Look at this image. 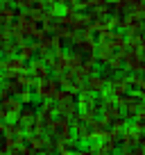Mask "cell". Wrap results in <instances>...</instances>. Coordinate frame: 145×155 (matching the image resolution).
Masks as SVG:
<instances>
[{
    "label": "cell",
    "mask_w": 145,
    "mask_h": 155,
    "mask_svg": "<svg viewBox=\"0 0 145 155\" xmlns=\"http://www.w3.org/2000/svg\"><path fill=\"white\" fill-rule=\"evenodd\" d=\"M29 64L23 62L20 57H2L0 59V73H2V80H14V78L23 75V73H27Z\"/></svg>",
    "instance_id": "obj_1"
},
{
    "label": "cell",
    "mask_w": 145,
    "mask_h": 155,
    "mask_svg": "<svg viewBox=\"0 0 145 155\" xmlns=\"http://www.w3.org/2000/svg\"><path fill=\"white\" fill-rule=\"evenodd\" d=\"M20 112H23V105H20L18 98H5V101H0V121L2 123H16Z\"/></svg>",
    "instance_id": "obj_2"
},
{
    "label": "cell",
    "mask_w": 145,
    "mask_h": 155,
    "mask_svg": "<svg viewBox=\"0 0 145 155\" xmlns=\"http://www.w3.org/2000/svg\"><path fill=\"white\" fill-rule=\"evenodd\" d=\"M59 89L61 87H59L57 78H48V80H43V82H36L32 91L36 94V98H39L41 103H45V101H54V96H57Z\"/></svg>",
    "instance_id": "obj_3"
},
{
    "label": "cell",
    "mask_w": 145,
    "mask_h": 155,
    "mask_svg": "<svg viewBox=\"0 0 145 155\" xmlns=\"http://www.w3.org/2000/svg\"><path fill=\"white\" fill-rule=\"evenodd\" d=\"M120 119H125V116H122V110L118 107V103H102L100 121L104 123V126H113V123L120 121Z\"/></svg>",
    "instance_id": "obj_4"
},
{
    "label": "cell",
    "mask_w": 145,
    "mask_h": 155,
    "mask_svg": "<svg viewBox=\"0 0 145 155\" xmlns=\"http://www.w3.org/2000/svg\"><path fill=\"white\" fill-rule=\"evenodd\" d=\"M143 135H145V132L136 130V128L129 123V126L122 130V135H120V146H127V148H136V146H140V139H143Z\"/></svg>",
    "instance_id": "obj_5"
},
{
    "label": "cell",
    "mask_w": 145,
    "mask_h": 155,
    "mask_svg": "<svg viewBox=\"0 0 145 155\" xmlns=\"http://www.w3.org/2000/svg\"><path fill=\"white\" fill-rule=\"evenodd\" d=\"M16 16H18V12L11 2H0V30L11 28L16 23Z\"/></svg>",
    "instance_id": "obj_6"
},
{
    "label": "cell",
    "mask_w": 145,
    "mask_h": 155,
    "mask_svg": "<svg viewBox=\"0 0 145 155\" xmlns=\"http://www.w3.org/2000/svg\"><path fill=\"white\" fill-rule=\"evenodd\" d=\"M27 73L34 78V82H43V80L50 78V68H48V64H45L43 59H34V62H29Z\"/></svg>",
    "instance_id": "obj_7"
},
{
    "label": "cell",
    "mask_w": 145,
    "mask_h": 155,
    "mask_svg": "<svg viewBox=\"0 0 145 155\" xmlns=\"http://www.w3.org/2000/svg\"><path fill=\"white\" fill-rule=\"evenodd\" d=\"M106 80L102 75H93V78H88L86 80V84H84V89L82 91H86V94H93V96H95V94H104V89H106Z\"/></svg>",
    "instance_id": "obj_8"
},
{
    "label": "cell",
    "mask_w": 145,
    "mask_h": 155,
    "mask_svg": "<svg viewBox=\"0 0 145 155\" xmlns=\"http://www.w3.org/2000/svg\"><path fill=\"white\" fill-rule=\"evenodd\" d=\"M116 55H118V50L113 48V46L109 44V41H106V44H100V48H97L95 57H97V62H100V64H104V66H106V64L111 62V59L116 57Z\"/></svg>",
    "instance_id": "obj_9"
},
{
    "label": "cell",
    "mask_w": 145,
    "mask_h": 155,
    "mask_svg": "<svg viewBox=\"0 0 145 155\" xmlns=\"http://www.w3.org/2000/svg\"><path fill=\"white\" fill-rule=\"evenodd\" d=\"M25 141H27V148L32 150L34 155L43 153L45 146H48V137H45V135L43 137H41V135H27V139H25Z\"/></svg>",
    "instance_id": "obj_10"
},
{
    "label": "cell",
    "mask_w": 145,
    "mask_h": 155,
    "mask_svg": "<svg viewBox=\"0 0 145 155\" xmlns=\"http://www.w3.org/2000/svg\"><path fill=\"white\" fill-rule=\"evenodd\" d=\"M36 53H39V44H23L18 48V57L23 62H34L36 59Z\"/></svg>",
    "instance_id": "obj_11"
},
{
    "label": "cell",
    "mask_w": 145,
    "mask_h": 155,
    "mask_svg": "<svg viewBox=\"0 0 145 155\" xmlns=\"http://www.w3.org/2000/svg\"><path fill=\"white\" fill-rule=\"evenodd\" d=\"M68 64H70V71H79V68L84 66V55L77 53V50L68 53Z\"/></svg>",
    "instance_id": "obj_12"
},
{
    "label": "cell",
    "mask_w": 145,
    "mask_h": 155,
    "mask_svg": "<svg viewBox=\"0 0 145 155\" xmlns=\"http://www.w3.org/2000/svg\"><path fill=\"white\" fill-rule=\"evenodd\" d=\"M72 130H75V139H82V141H91V128L86 126V123H79V126H72Z\"/></svg>",
    "instance_id": "obj_13"
},
{
    "label": "cell",
    "mask_w": 145,
    "mask_h": 155,
    "mask_svg": "<svg viewBox=\"0 0 145 155\" xmlns=\"http://www.w3.org/2000/svg\"><path fill=\"white\" fill-rule=\"evenodd\" d=\"M18 48H20V46L11 39L7 46H2V48H0V53H2V57H18Z\"/></svg>",
    "instance_id": "obj_14"
},
{
    "label": "cell",
    "mask_w": 145,
    "mask_h": 155,
    "mask_svg": "<svg viewBox=\"0 0 145 155\" xmlns=\"http://www.w3.org/2000/svg\"><path fill=\"white\" fill-rule=\"evenodd\" d=\"M68 101H75V94L66 91V89H59L57 96H54V103H57V105H61V103H68Z\"/></svg>",
    "instance_id": "obj_15"
},
{
    "label": "cell",
    "mask_w": 145,
    "mask_h": 155,
    "mask_svg": "<svg viewBox=\"0 0 145 155\" xmlns=\"http://www.w3.org/2000/svg\"><path fill=\"white\" fill-rule=\"evenodd\" d=\"M122 66H125V64H122V57H120V53H118L116 57L111 59V62L106 64V71H111V73H118V71H120Z\"/></svg>",
    "instance_id": "obj_16"
},
{
    "label": "cell",
    "mask_w": 145,
    "mask_h": 155,
    "mask_svg": "<svg viewBox=\"0 0 145 155\" xmlns=\"http://www.w3.org/2000/svg\"><path fill=\"white\" fill-rule=\"evenodd\" d=\"M32 89H20V91H18V96H16V98H18V101H20V105H23V107H27L29 105V103H32Z\"/></svg>",
    "instance_id": "obj_17"
},
{
    "label": "cell",
    "mask_w": 145,
    "mask_h": 155,
    "mask_svg": "<svg viewBox=\"0 0 145 155\" xmlns=\"http://www.w3.org/2000/svg\"><path fill=\"white\" fill-rule=\"evenodd\" d=\"M14 7L20 9V12H29L34 7V2H32V0H18V2H14Z\"/></svg>",
    "instance_id": "obj_18"
},
{
    "label": "cell",
    "mask_w": 145,
    "mask_h": 155,
    "mask_svg": "<svg viewBox=\"0 0 145 155\" xmlns=\"http://www.w3.org/2000/svg\"><path fill=\"white\" fill-rule=\"evenodd\" d=\"M5 137H7V123H2V121H0V144L5 141Z\"/></svg>",
    "instance_id": "obj_19"
},
{
    "label": "cell",
    "mask_w": 145,
    "mask_h": 155,
    "mask_svg": "<svg viewBox=\"0 0 145 155\" xmlns=\"http://www.w3.org/2000/svg\"><path fill=\"white\" fill-rule=\"evenodd\" d=\"M75 155H93V153H91V148L86 146V148H77V153H75Z\"/></svg>",
    "instance_id": "obj_20"
},
{
    "label": "cell",
    "mask_w": 145,
    "mask_h": 155,
    "mask_svg": "<svg viewBox=\"0 0 145 155\" xmlns=\"http://www.w3.org/2000/svg\"><path fill=\"white\" fill-rule=\"evenodd\" d=\"M134 155H145V148H143V146H136V148H134Z\"/></svg>",
    "instance_id": "obj_21"
}]
</instances>
